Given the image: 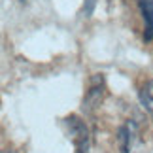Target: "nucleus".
Here are the masks:
<instances>
[{
	"label": "nucleus",
	"instance_id": "obj_1",
	"mask_svg": "<svg viewBox=\"0 0 153 153\" xmlns=\"http://www.w3.org/2000/svg\"><path fill=\"white\" fill-rule=\"evenodd\" d=\"M64 127H66L68 136H70V140H72L76 151L78 153H89L91 132H89V127L85 125V121L72 114V115L64 117Z\"/></svg>",
	"mask_w": 153,
	"mask_h": 153
},
{
	"label": "nucleus",
	"instance_id": "obj_3",
	"mask_svg": "<svg viewBox=\"0 0 153 153\" xmlns=\"http://www.w3.org/2000/svg\"><path fill=\"white\" fill-rule=\"evenodd\" d=\"M136 140H138V127L134 121H127L125 125L119 127V131H117V142H119L121 153H132Z\"/></svg>",
	"mask_w": 153,
	"mask_h": 153
},
{
	"label": "nucleus",
	"instance_id": "obj_2",
	"mask_svg": "<svg viewBox=\"0 0 153 153\" xmlns=\"http://www.w3.org/2000/svg\"><path fill=\"white\" fill-rule=\"evenodd\" d=\"M104 91H106V87H104V78H102V74H95V76L91 78L89 89H87V93H85L83 110H87V111H93V110H95L97 106L102 102Z\"/></svg>",
	"mask_w": 153,
	"mask_h": 153
},
{
	"label": "nucleus",
	"instance_id": "obj_5",
	"mask_svg": "<svg viewBox=\"0 0 153 153\" xmlns=\"http://www.w3.org/2000/svg\"><path fill=\"white\" fill-rule=\"evenodd\" d=\"M138 97H140V102H142V106L146 108V111L153 117V79H148L140 87Z\"/></svg>",
	"mask_w": 153,
	"mask_h": 153
},
{
	"label": "nucleus",
	"instance_id": "obj_6",
	"mask_svg": "<svg viewBox=\"0 0 153 153\" xmlns=\"http://www.w3.org/2000/svg\"><path fill=\"white\" fill-rule=\"evenodd\" d=\"M23 2H25V0H23Z\"/></svg>",
	"mask_w": 153,
	"mask_h": 153
},
{
	"label": "nucleus",
	"instance_id": "obj_4",
	"mask_svg": "<svg viewBox=\"0 0 153 153\" xmlns=\"http://www.w3.org/2000/svg\"><path fill=\"white\" fill-rule=\"evenodd\" d=\"M138 8L144 19V40H153V0H138Z\"/></svg>",
	"mask_w": 153,
	"mask_h": 153
}]
</instances>
